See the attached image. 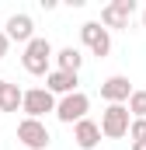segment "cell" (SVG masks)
<instances>
[{"label": "cell", "mask_w": 146, "mask_h": 150, "mask_svg": "<svg viewBox=\"0 0 146 150\" xmlns=\"http://www.w3.org/2000/svg\"><path fill=\"white\" fill-rule=\"evenodd\" d=\"M52 59H56V52H52V42L35 35L28 45H25L21 67H25L32 77H49V74H52Z\"/></svg>", "instance_id": "1"}, {"label": "cell", "mask_w": 146, "mask_h": 150, "mask_svg": "<svg viewBox=\"0 0 146 150\" xmlns=\"http://www.w3.org/2000/svg\"><path fill=\"white\" fill-rule=\"evenodd\" d=\"M129 126H132V112H129V105H108V108L101 112V133H105L108 140H122V136H129Z\"/></svg>", "instance_id": "2"}, {"label": "cell", "mask_w": 146, "mask_h": 150, "mask_svg": "<svg viewBox=\"0 0 146 150\" xmlns=\"http://www.w3.org/2000/svg\"><path fill=\"white\" fill-rule=\"evenodd\" d=\"M87 108H91V98H87L84 91H77V94L59 98V105H56V119L66 122V126H77V122L87 119Z\"/></svg>", "instance_id": "3"}, {"label": "cell", "mask_w": 146, "mask_h": 150, "mask_svg": "<svg viewBox=\"0 0 146 150\" xmlns=\"http://www.w3.org/2000/svg\"><path fill=\"white\" fill-rule=\"evenodd\" d=\"M18 140H21V147H28V150H45L52 143V136H49V129H45L42 119H21L18 122Z\"/></svg>", "instance_id": "4"}, {"label": "cell", "mask_w": 146, "mask_h": 150, "mask_svg": "<svg viewBox=\"0 0 146 150\" xmlns=\"http://www.w3.org/2000/svg\"><path fill=\"white\" fill-rule=\"evenodd\" d=\"M56 94L49 91V87H32V91H25V119H42V115L56 112Z\"/></svg>", "instance_id": "5"}, {"label": "cell", "mask_w": 146, "mask_h": 150, "mask_svg": "<svg viewBox=\"0 0 146 150\" xmlns=\"http://www.w3.org/2000/svg\"><path fill=\"white\" fill-rule=\"evenodd\" d=\"M80 38H84V45H87L94 56H108L111 52V35H108V28H105L101 21L80 25Z\"/></svg>", "instance_id": "6"}, {"label": "cell", "mask_w": 146, "mask_h": 150, "mask_svg": "<svg viewBox=\"0 0 146 150\" xmlns=\"http://www.w3.org/2000/svg\"><path fill=\"white\" fill-rule=\"evenodd\" d=\"M136 14V0H111L108 7L101 11V25L105 28H129V18Z\"/></svg>", "instance_id": "7"}, {"label": "cell", "mask_w": 146, "mask_h": 150, "mask_svg": "<svg viewBox=\"0 0 146 150\" xmlns=\"http://www.w3.org/2000/svg\"><path fill=\"white\" fill-rule=\"evenodd\" d=\"M132 84H129V77H122V74H115L108 77L105 84H101V98L108 101V105H129V98H132Z\"/></svg>", "instance_id": "8"}, {"label": "cell", "mask_w": 146, "mask_h": 150, "mask_svg": "<svg viewBox=\"0 0 146 150\" xmlns=\"http://www.w3.org/2000/svg\"><path fill=\"white\" fill-rule=\"evenodd\" d=\"M101 122H94V119H84V122H77L73 126V140H77V147L80 150H94L101 143Z\"/></svg>", "instance_id": "9"}, {"label": "cell", "mask_w": 146, "mask_h": 150, "mask_svg": "<svg viewBox=\"0 0 146 150\" xmlns=\"http://www.w3.org/2000/svg\"><path fill=\"white\" fill-rule=\"evenodd\" d=\"M4 32H7V38H11V42H25V45H28V42L35 38V21H32L28 14H11Z\"/></svg>", "instance_id": "10"}, {"label": "cell", "mask_w": 146, "mask_h": 150, "mask_svg": "<svg viewBox=\"0 0 146 150\" xmlns=\"http://www.w3.org/2000/svg\"><path fill=\"white\" fill-rule=\"evenodd\" d=\"M77 74H66V70H52V74L45 77V87L52 91V94H59V98H66V94H77Z\"/></svg>", "instance_id": "11"}, {"label": "cell", "mask_w": 146, "mask_h": 150, "mask_svg": "<svg viewBox=\"0 0 146 150\" xmlns=\"http://www.w3.org/2000/svg\"><path fill=\"white\" fill-rule=\"evenodd\" d=\"M80 67H84V56H80V49H59L56 52V70H66V74H80Z\"/></svg>", "instance_id": "12"}, {"label": "cell", "mask_w": 146, "mask_h": 150, "mask_svg": "<svg viewBox=\"0 0 146 150\" xmlns=\"http://www.w3.org/2000/svg\"><path fill=\"white\" fill-rule=\"evenodd\" d=\"M18 108H25V91L18 84H7V91L0 98V112H18Z\"/></svg>", "instance_id": "13"}, {"label": "cell", "mask_w": 146, "mask_h": 150, "mask_svg": "<svg viewBox=\"0 0 146 150\" xmlns=\"http://www.w3.org/2000/svg\"><path fill=\"white\" fill-rule=\"evenodd\" d=\"M129 112H132V119H146V91H132Z\"/></svg>", "instance_id": "14"}, {"label": "cell", "mask_w": 146, "mask_h": 150, "mask_svg": "<svg viewBox=\"0 0 146 150\" xmlns=\"http://www.w3.org/2000/svg\"><path fill=\"white\" fill-rule=\"evenodd\" d=\"M129 140H132V143H146V119H132V126H129Z\"/></svg>", "instance_id": "15"}, {"label": "cell", "mask_w": 146, "mask_h": 150, "mask_svg": "<svg viewBox=\"0 0 146 150\" xmlns=\"http://www.w3.org/2000/svg\"><path fill=\"white\" fill-rule=\"evenodd\" d=\"M7 45H11V38H7V32H0V59L7 56Z\"/></svg>", "instance_id": "16"}, {"label": "cell", "mask_w": 146, "mask_h": 150, "mask_svg": "<svg viewBox=\"0 0 146 150\" xmlns=\"http://www.w3.org/2000/svg\"><path fill=\"white\" fill-rule=\"evenodd\" d=\"M7 84H11V80H0V98H4V91H7Z\"/></svg>", "instance_id": "17"}, {"label": "cell", "mask_w": 146, "mask_h": 150, "mask_svg": "<svg viewBox=\"0 0 146 150\" xmlns=\"http://www.w3.org/2000/svg\"><path fill=\"white\" fill-rule=\"evenodd\" d=\"M132 150H146V143H132Z\"/></svg>", "instance_id": "18"}, {"label": "cell", "mask_w": 146, "mask_h": 150, "mask_svg": "<svg viewBox=\"0 0 146 150\" xmlns=\"http://www.w3.org/2000/svg\"><path fill=\"white\" fill-rule=\"evenodd\" d=\"M143 28H146V11H143Z\"/></svg>", "instance_id": "19"}]
</instances>
